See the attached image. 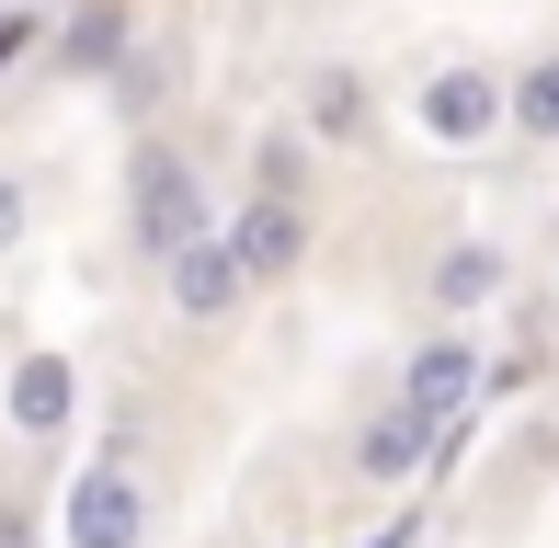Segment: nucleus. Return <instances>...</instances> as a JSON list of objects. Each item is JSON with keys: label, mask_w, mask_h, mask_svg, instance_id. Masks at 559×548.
I'll list each match as a JSON object with an SVG mask.
<instances>
[{"label": "nucleus", "mask_w": 559, "mask_h": 548, "mask_svg": "<svg viewBox=\"0 0 559 548\" xmlns=\"http://www.w3.org/2000/svg\"><path fill=\"white\" fill-rule=\"evenodd\" d=\"M126 229H138V252H148V263L183 252L194 229H217V206H206V183H194L183 148H138V171H126Z\"/></svg>", "instance_id": "nucleus-1"}, {"label": "nucleus", "mask_w": 559, "mask_h": 548, "mask_svg": "<svg viewBox=\"0 0 559 548\" xmlns=\"http://www.w3.org/2000/svg\"><path fill=\"white\" fill-rule=\"evenodd\" d=\"M58 537H69V548H138V537H148V491H138V468H126V445H104V457L69 480Z\"/></svg>", "instance_id": "nucleus-2"}, {"label": "nucleus", "mask_w": 559, "mask_h": 548, "mask_svg": "<svg viewBox=\"0 0 559 548\" xmlns=\"http://www.w3.org/2000/svg\"><path fill=\"white\" fill-rule=\"evenodd\" d=\"M412 127L435 138V148H491V138H502V69H479V58H445L435 81L412 92Z\"/></svg>", "instance_id": "nucleus-3"}, {"label": "nucleus", "mask_w": 559, "mask_h": 548, "mask_svg": "<svg viewBox=\"0 0 559 548\" xmlns=\"http://www.w3.org/2000/svg\"><path fill=\"white\" fill-rule=\"evenodd\" d=\"M217 240L240 252V274H251V286H286V274L309 263V206H297V194H251V206L228 217Z\"/></svg>", "instance_id": "nucleus-4"}, {"label": "nucleus", "mask_w": 559, "mask_h": 548, "mask_svg": "<svg viewBox=\"0 0 559 548\" xmlns=\"http://www.w3.org/2000/svg\"><path fill=\"white\" fill-rule=\"evenodd\" d=\"M160 297H171L183 320H228V309L251 297V274H240V252H228L217 229H194L183 252H160Z\"/></svg>", "instance_id": "nucleus-5"}, {"label": "nucleus", "mask_w": 559, "mask_h": 548, "mask_svg": "<svg viewBox=\"0 0 559 548\" xmlns=\"http://www.w3.org/2000/svg\"><path fill=\"white\" fill-rule=\"evenodd\" d=\"M297 127H309V148H366L377 138V92H366V69H309V92H297Z\"/></svg>", "instance_id": "nucleus-6"}, {"label": "nucleus", "mask_w": 559, "mask_h": 548, "mask_svg": "<svg viewBox=\"0 0 559 548\" xmlns=\"http://www.w3.org/2000/svg\"><path fill=\"white\" fill-rule=\"evenodd\" d=\"M502 286H514V252H502V240H445V252H435V274H423L435 320H479Z\"/></svg>", "instance_id": "nucleus-7"}, {"label": "nucleus", "mask_w": 559, "mask_h": 548, "mask_svg": "<svg viewBox=\"0 0 559 548\" xmlns=\"http://www.w3.org/2000/svg\"><path fill=\"white\" fill-rule=\"evenodd\" d=\"M468 389H479V343H468V320H445V332H435V343L412 355V378H400V401H412L423 422H445L456 401H468Z\"/></svg>", "instance_id": "nucleus-8"}, {"label": "nucleus", "mask_w": 559, "mask_h": 548, "mask_svg": "<svg viewBox=\"0 0 559 548\" xmlns=\"http://www.w3.org/2000/svg\"><path fill=\"white\" fill-rule=\"evenodd\" d=\"M435 434H445V422H423L412 401H389V412L366 422V434H354V480H377V491H400V480H412L423 457H435Z\"/></svg>", "instance_id": "nucleus-9"}, {"label": "nucleus", "mask_w": 559, "mask_h": 548, "mask_svg": "<svg viewBox=\"0 0 559 548\" xmlns=\"http://www.w3.org/2000/svg\"><path fill=\"white\" fill-rule=\"evenodd\" d=\"M0 412H12V434H69V412H81V378H69V355H23L12 366V401H0Z\"/></svg>", "instance_id": "nucleus-10"}, {"label": "nucleus", "mask_w": 559, "mask_h": 548, "mask_svg": "<svg viewBox=\"0 0 559 548\" xmlns=\"http://www.w3.org/2000/svg\"><path fill=\"white\" fill-rule=\"evenodd\" d=\"M502 138L525 148H559V46H537V58L502 81Z\"/></svg>", "instance_id": "nucleus-11"}, {"label": "nucleus", "mask_w": 559, "mask_h": 548, "mask_svg": "<svg viewBox=\"0 0 559 548\" xmlns=\"http://www.w3.org/2000/svg\"><path fill=\"white\" fill-rule=\"evenodd\" d=\"M58 58H69V69H115V58H126V0H81L69 35H58Z\"/></svg>", "instance_id": "nucleus-12"}, {"label": "nucleus", "mask_w": 559, "mask_h": 548, "mask_svg": "<svg viewBox=\"0 0 559 548\" xmlns=\"http://www.w3.org/2000/svg\"><path fill=\"white\" fill-rule=\"evenodd\" d=\"M251 194H309V127H286V138L251 148Z\"/></svg>", "instance_id": "nucleus-13"}, {"label": "nucleus", "mask_w": 559, "mask_h": 548, "mask_svg": "<svg viewBox=\"0 0 559 548\" xmlns=\"http://www.w3.org/2000/svg\"><path fill=\"white\" fill-rule=\"evenodd\" d=\"M12 240H23V183L0 171V252H12Z\"/></svg>", "instance_id": "nucleus-14"}, {"label": "nucleus", "mask_w": 559, "mask_h": 548, "mask_svg": "<svg viewBox=\"0 0 559 548\" xmlns=\"http://www.w3.org/2000/svg\"><path fill=\"white\" fill-rule=\"evenodd\" d=\"M366 548H423V526H412V514H400V526H377Z\"/></svg>", "instance_id": "nucleus-15"}, {"label": "nucleus", "mask_w": 559, "mask_h": 548, "mask_svg": "<svg viewBox=\"0 0 559 548\" xmlns=\"http://www.w3.org/2000/svg\"><path fill=\"white\" fill-rule=\"evenodd\" d=\"M12 46H23V23H12V12H0V58H12Z\"/></svg>", "instance_id": "nucleus-16"}, {"label": "nucleus", "mask_w": 559, "mask_h": 548, "mask_svg": "<svg viewBox=\"0 0 559 548\" xmlns=\"http://www.w3.org/2000/svg\"><path fill=\"white\" fill-rule=\"evenodd\" d=\"M0 548H35V537H23V526H0Z\"/></svg>", "instance_id": "nucleus-17"}]
</instances>
